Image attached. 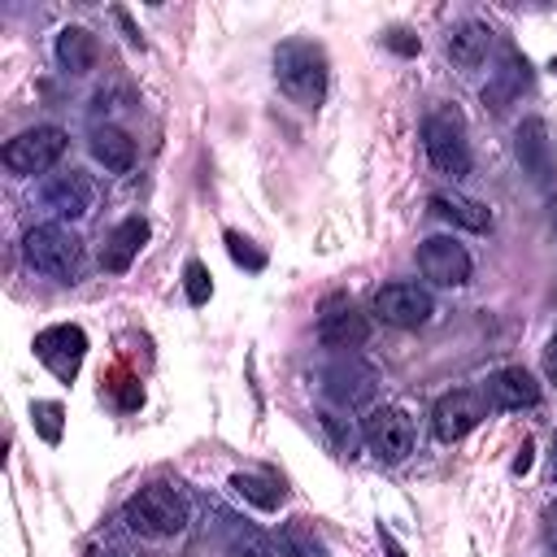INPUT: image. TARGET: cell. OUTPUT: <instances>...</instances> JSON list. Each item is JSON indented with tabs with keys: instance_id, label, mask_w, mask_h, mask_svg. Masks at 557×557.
<instances>
[{
	"instance_id": "cell-1",
	"label": "cell",
	"mask_w": 557,
	"mask_h": 557,
	"mask_svg": "<svg viewBox=\"0 0 557 557\" xmlns=\"http://www.w3.org/2000/svg\"><path fill=\"white\" fill-rule=\"evenodd\" d=\"M191 509H187V496L174 487V483H148L139 487L126 505H122V522L144 535V540H170V535H183Z\"/></svg>"
},
{
	"instance_id": "cell-2",
	"label": "cell",
	"mask_w": 557,
	"mask_h": 557,
	"mask_svg": "<svg viewBox=\"0 0 557 557\" xmlns=\"http://www.w3.org/2000/svg\"><path fill=\"white\" fill-rule=\"evenodd\" d=\"M326 52L313 44V39H287L274 48V78L278 87L305 104V109H318L322 96H326Z\"/></svg>"
},
{
	"instance_id": "cell-3",
	"label": "cell",
	"mask_w": 557,
	"mask_h": 557,
	"mask_svg": "<svg viewBox=\"0 0 557 557\" xmlns=\"http://www.w3.org/2000/svg\"><path fill=\"white\" fill-rule=\"evenodd\" d=\"M22 257H26L30 270H39L57 283H74L83 274V239L61 222L30 226L22 235Z\"/></svg>"
},
{
	"instance_id": "cell-4",
	"label": "cell",
	"mask_w": 557,
	"mask_h": 557,
	"mask_svg": "<svg viewBox=\"0 0 557 557\" xmlns=\"http://www.w3.org/2000/svg\"><path fill=\"white\" fill-rule=\"evenodd\" d=\"M422 148H426V161L435 165V174H448V178L470 174L466 126H461V117L453 109L426 113V122H422Z\"/></svg>"
},
{
	"instance_id": "cell-5",
	"label": "cell",
	"mask_w": 557,
	"mask_h": 557,
	"mask_svg": "<svg viewBox=\"0 0 557 557\" xmlns=\"http://www.w3.org/2000/svg\"><path fill=\"white\" fill-rule=\"evenodd\" d=\"M361 435H366V448L387 466L413 453V418L400 405H374L361 422Z\"/></svg>"
},
{
	"instance_id": "cell-6",
	"label": "cell",
	"mask_w": 557,
	"mask_h": 557,
	"mask_svg": "<svg viewBox=\"0 0 557 557\" xmlns=\"http://www.w3.org/2000/svg\"><path fill=\"white\" fill-rule=\"evenodd\" d=\"M370 313L387 326H400V331H413V326H426L431 313H435V300L426 287L418 283H383L374 296H370Z\"/></svg>"
},
{
	"instance_id": "cell-7",
	"label": "cell",
	"mask_w": 557,
	"mask_h": 557,
	"mask_svg": "<svg viewBox=\"0 0 557 557\" xmlns=\"http://www.w3.org/2000/svg\"><path fill=\"white\" fill-rule=\"evenodd\" d=\"M61 152H65V131L61 126H30V131L13 135L0 157L13 174H44L61 161Z\"/></svg>"
},
{
	"instance_id": "cell-8",
	"label": "cell",
	"mask_w": 557,
	"mask_h": 557,
	"mask_svg": "<svg viewBox=\"0 0 557 557\" xmlns=\"http://www.w3.org/2000/svg\"><path fill=\"white\" fill-rule=\"evenodd\" d=\"M483 418H487V396H483V392H474V387H457V392L440 396V400H435V409H431L435 440H444V444L466 440Z\"/></svg>"
},
{
	"instance_id": "cell-9",
	"label": "cell",
	"mask_w": 557,
	"mask_h": 557,
	"mask_svg": "<svg viewBox=\"0 0 557 557\" xmlns=\"http://www.w3.org/2000/svg\"><path fill=\"white\" fill-rule=\"evenodd\" d=\"M83 352H87V335H83V326H74V322H61V326H48V331L35 335V357H39L57 379H65V383L78 374Z\"/></svg>"
},
{
	"instance_id": "cell-10",
	"label": "cell",
	"mask_w": 557,
	"mask_h": 557,
	"mask_svg": "<svg viewBox=\"0 0 557 557\" xmlns=\"http://www.w3.org/2000/svg\"><path fill=\"white\" fill-rule=\"evenodd\" d=\"M418 270L440 287H461L470 283V252L453 235H431L418 248Z\"/></svg>"
},
{
	"instance_id": "cell-11",
	"label": "cell",
	"mask_w": 557,
	"mask_h": 557,
	"mask_svg": "<svg viewBox=\"0 0 557 557\" xmlns=\"http://www.w3.org/2000/svg\"><path fill=\"white\" fill-rule=\"evenodd\" d=\"M39 196H44V205L57 213V218H83L91 205H96V183L83 174V170H65V174H52V178H44V187H39Z\"/></svg>"
},
{
	"instance_id": "cell-12",
	"label": "cell",
	"mask_w": 557,
	"mask_h": 557,
	"mask_svg": "<svg viewBox=\"0 0 557 557\" xmlns=\"http://www.w3.org/2000/svg\"><path fill=\"white\" fill-rule=\"evenodd\" d=\"M483 396H487L492 409H531V405L540 400V383H535L531 370H522V366H505V370L487 374Z\"/></svg>"
},
{
	"instance_id": "cell-13",
	"label": "cell",
	"mask_w": 557,
	"mask_h": 557,
	"mask_svg": "<svg viewBox=\"0 0 557 557\" xmlns=\"http://www.w3.org/2000/svg\"><path fill=\"white\" fill-rule=\"evenodd\" d=\"M513 148H518L522 170L535 183H548L553 178V139H548V122L544 117H527L518 126V135H513Z\"/></svg>"
},
{
	"instance_id": "cell-14",
	"label": "cell",
	"mask_w": 557,
	"mask_h": 557,
	"mask_svg": "<svg viewBox=\"0 0 557 557\" xmlns=\"http://www.w3.org/2000/svg\"><path fill=\"white\" fill-rule=\"evenodd\" d=\"M322 387H326V396L335 400V405H344V409H357L361 400H370L374 396V374L361 366V361H335L326 374H322Z\"/></svg>"
},
{
	"instance_id": "cell-15",
	"label": "cell",
	"mask_w": 557,
	"mask_h": 557,
	"mask_svg": "<svg viewBox=\"0 0 557 557\" xmlns=\"http://www.w3.org/2000/svg\"><path fill=\"white\" fill-rule=\"evenodd\" d=\"M318 339L326 344V348H357V344H366L370 339V318L361 313V309H352V305H344V309H326L322 318H318Z\"/></svg>"
},
{
	"instance_id": "cell-16",
	"label": "cell",
	"mask_w": 557,
	"mask_h": 557,
	"mask_svg": "<svg viewBox=\"0 0 557 557\" xmlns=\"http://www.w3.org/2000/svg\"><path fill=\"white\" fill-rule=\"evenodd\" d=\"M144 239H148V222H144V218H126V222H117L113 235H109L104 248H100V265H104L109 274H126L131 261L139 257Z\"/></svg>"
},
{
	"instance_id": "cell-17",
	"label": "cell",
	"mask_w": 557,
	"mask_h": 557,
	"mask_svg": "<svg viewBox=\"0 0 557 557\" xmlns=\"http://www.w3.org/2000/svg\"><path fill=\"white\" fill-rule=\"evenodd\" d=\"M492 52V26L487 22H461L448 30V57L461 65V70H479Z\"/></svg>"
},
{
	"instance_id": "cell-18",
	"label": "cell",
	"mask_w": 557,
	"mask_h": 557,
	"mask_svg": "<svg viewBox=\"0 0 557 557\" xmlns=\"http://www.w3.org/2000/svg\"><path fill=\"white\" fill-rule=\"evenodd\" d=\"M431 213H440L444 222L461 226V231H492V209L470 200V196H457V191H435L431 196Z\"/></svg>"
},
{
	"instance_id": "cell-19",
	"label": "cell",
	"mask_w": 557,
	"mask_h": 557,
	"mask_svg": "<svg viewBox=\"0 0 557 557\" xmlns=\"http://www.w3.org/2000/svg\"><path fill=\"white\" fill-rule=\"evenodd\" d=\"M91 157L109 170V174H126L135 165V139L117 126H96L91 131Z\"/></svg>"
},
{
	"instance_id": "cell-20",
	"label": "cell",
	"mask_w": 557,
	"mask_h": 557,
	"mask_svg": "<svg viewBox=\"0 0 557 557\" xmlns=\"http://www.w3.org/2000/svg\"><path fill=\"white\" fill-rule=\"evenodd\" d=\"M57 65L65 74H87L96 65V35L83 26H65L57 35Z\"/></svg>"
},
{
	"instance_id": "cell-21",
	"label": "cell",
	"mask_w": 557,
	"mask_h": 557,
	"mask_svg": "<svg viewBox=\"0 0 557 557\" xmlns=\"http://www.w3.org/2000/svg\"><path fill=\"white\" fill-rule=\"evenodd\" d=\"M222 540H226V553L231 557H278L274 553V540L265 531H257L252 522H239L231 513H222Z\"/></svg>"
},
{
	"instance_id": "cell-22",
	"label": "cell",
	"mask_w": 557,
	"mask_h": 557,
	"mask_svg": "<svg viewBox=\"0 0 557 557\" xmlns=\"http://www.w3.org/2000/svg\"><path fill=\"white\" fill-rule=\"evenodd\" d=\"M231 492H235L239 500H248L252 509H265V513H270V509H278V505H283V496H287L278 479H270V474H244V470H239V474H231Z\"/></svg>"
},
{
	"instance_id": "cell-23",
	"label": "cell",
	"mask_w": 557,
	"mask_h": 557,
	"mask_svg": "<svg viewBox=\"0 0 557 557\" xmlns=\"http://www.w3.org/2000/svg\"><path fill=\"white\" fill-rule=\"evenodd\" d=\"M183 292H187V305H209V296H213V278H209V270H205V261H187L183 265Z\"/></svg>"
},
{
	"instance_id": "cell-24",
	"label": "cell",
	"mask_w": 557,
	"mask_h": 557,
	"mask_svg": "<svg viewBox=\"0 0 557 557\" xmlns=\"http://www.w3.org/2000/svg\"><path fill=\"white\" fill-rule=\"evenodd\" d=\"M61 413H65V409H61L57 400H35V405H30L35 431H39L48 444H57V440H61Z\"/></svg>"
},
{
	"instance_id": "cell-25",
	"label": "cell",
	"mask_w": 557,
	"mask_h": 557,
	"mask_svg": "<svg viewBox=\"0 0 557 557\" xmlns=\"http://www.w3.org/2000/svg\"><path fill=\"white\" fill-rule=\"evenodd\" d=\"M226 252H231V261L244 265V270H261V265H265V252H257L252 239H244L239 231H226Z\"/></svg>"
},
{
	"instance_id": "cell-26",
	"label": "cell",
	"mask_w": 557,
	"mask_h": 557,
	"mask_svg": "<svg viewBox=\"0 0 557 557\" xmlns=\"http://www.w3.org/2000/svg\"><path fill=\"white\" fill-rule=\"evenodd\" d=\"M383 44H387L392 52H400V57H413V52L422 48V44H418V35H409V30H400V26H396V30H387V35H383Z\"/></svg>"
},
{
	"instance_id": "cell-27",
	"label": "cell",
	"mask_w": 557,
	"mask_h": 557,
	"mask_svg": "<svg viewBox=\"0 0 557 557\" xmlns=\"http://www.w3.org/2000/svg\"><path fill=\"white\" fill-rule=\"evenodd\" d=\"M379 544H383V557H409L405 544H400V540L392 535V527H383V522H379Z\"/></svg>"
},
{
	"instance_id": "cell-28",
	"label": "cell",
	"mask_w": 557,
	"mask_h": 557,
	"mask_svg": "<svg viewBox=\"0 0 557 557\" xmlns=\"http://www.w3.org/2000/svg\"><path fill=\"white\" fill-rule=\"evenodd\" d=\"M544 374L557 383V331L548 335V344H544Z\"/></svg>"
},
{
	"instance_id": "cell-29",
	"label": "cell",
	"mask_w": 557,
	"mask_h": 557,
	"mask_svg": "<svg viewBox=\"0 0 557 557\" xmlns=\"http://www.w3.org/2000/svg\"><path fill=\"white\" fill-rule=\"evenodd\" d=\"M544 540H548V548L557 553V505L544 509Z\"/></svg>"
},
{
	"instance_id": "cell-30",
	"label": "cell",
	"mask_w": 557,
	"mask_h": 557,
	"mask_svg": "<svg viewBox=\"0 0 557 557\" xmlns=\"http://www.w3.org/2000/svg\"><path fill=\"white\" fill-rule=\"evenodd\" d=\"M531 453H535L531 440H522V448H518V457H513V474H527V470H531Z\"/></svg>"
},
{
	"instance_id": "cell-31",
	"label": "cell",
	"mask_w": 557,
	"mask_h": 557,
	"mask_svg": "<svg viewBox=\"0 0 557 557\" xmlns=\"http://www.w3.org/2000/svg\"><path fill=\"white\" fill-rule=\"evenodd\" d=\"M283 557H318V548H309V544H292Z\"/></svg>"
},
{
	"instance_id": "cell-32",
	"label": "cell",
	"mask_w": 557,
	"mask_h": 557,
	"mask_svg": "<svg viewBox=\"0 0 557 557\" xmlns=\"http://www.w3.org/2000/svg\"><path fill=\"white\" fill-rule=\"evenodd\" d=\"M548 470H553V483H557V431H553V453H548Z\"/></svg>"
},
{
	"instance_id": "cell-33",
	"label": "cell",
	"mask_w": 557,
	"mask_h": 557,
	"mask_svg": "<svg viewBox=\"0 0 557 557\" xmlns=\"http://www.w3.org/2000/svg\"><path fill=\"white\" fill-rule=\"evenodd\" d=\"M548 222H553V235H557V196L548 200Z\"/></svg>"
}]
</instances>
